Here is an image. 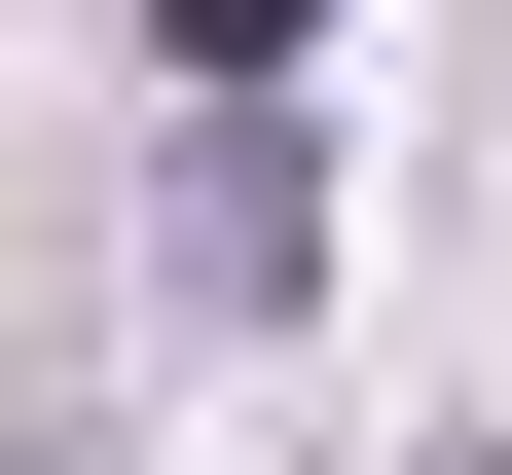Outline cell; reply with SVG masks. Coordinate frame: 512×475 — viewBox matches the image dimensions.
Listing matches in <instances>:
<instances>
[{
    "instance_id": "1",
    "label": "cell",
    "mask_w": 512,
    "mask_h": 475,
    "mask_svg": "<svg viewBox=\"0 0 512 475\" xmlns=\"http://www.w3.org/2000/svg\"><path fill=\"white\" fill-rule=\"evenodd\" d=\"M293 256H330V183H293V110H220V147H183V293L256 329V293H293Z\"/></svg>"
},
{
    "instance_id": "2",
    "label": "cell",
    "mask_w": 512,
    "mask_h": 475,
    "mask_svg": "<svg viewBox=\"0 0 512 475\" xmlns=\"http://www.w3.org/2000/svg\"><path fill=\"white\" fill-rule=\"evenodd\" d=\"M147 37H183V74H220V110H256V74H293V37H330V0H147Z\"/></svg>"
}]
</instances>
